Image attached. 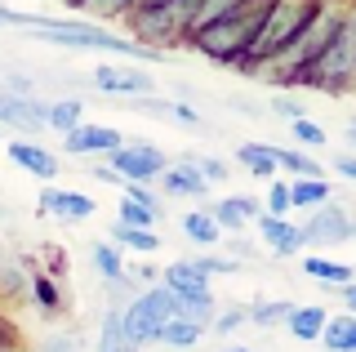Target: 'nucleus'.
Masks as SVG:
<instances>
[{
	"instance_id": "35",
	"label": "nucleus",
	"mask_w": 356,
	"mask_h": 352,
	"mask_svg": "<svg viewBox=\"0 0 356 352\" xmlns=\"http://www.w3.org/2000/svg\"><path fill=\"white\" fill-rule=\"evenodd\" d=\"M289 210H294L289 183H285V179H272V183H267V205H263V214H272V218H289Z\"/></svg>"
},
{
	"instance_id": "1",
	"label": "nucleus",
	"mask_w": 356,
	"mask_h": 352,
	"mask_svg": "<svg viewBox=\"0 0 356 352\" xmlns=\"http://www.w3.org/2000/svg\"><path fill=\"white\" fill-rule=\"evenodd\" d=\"M267 9H272V0H241V5L222 9L218 18H209L205 27H196L187 45H192L200 58L218 63V67H236L245 58V49L254 45V36H259Z\"/></svg>"
},
{
	"instance_id": "46",
	"label": "nucleus",
	"mask_w": 356,
	"mask_h": 352,
	"mask_svg": "<svg viewBox=\"0 0 356 352\" xmlns=\"http://www.w3.org/2000/svg\"><path fill=\"white\" fill-rule=\"evenodd\" d=\"M218 352H254V348H245V344H227V348H218Z\"/></svg>"
},
{
	"instance_id": "27",
	"label": "nucleus",
	"mask_w": 356,
	"mask_h": 352,
	"mask_svg": "<svg viewBox=\"0 0 356 352\" xmlns=\"http://www.w3.org/2000/svg\"><path fill=\"white\" fill-rule=\"evenodd\" d=\"M76 125H85V98H54L49 103V129L54 134H72Z\"/></svg>"
},
{
	"instance_id": "7",
	"label": "nucleus",
	"mask_w": 356,
	"mask_h": 352,
	"mask_svg": "<svg viewBox=\"0 0 356 352\" xmlns=\"http://www.w3.org/2000/svg\"><path fill=\"white\" fill-rule=\"evenodd\" d=\"M174 317H183V303H178L174 294L165 290V285H147V290H138L125 307H120L125 344H129V348H147V344H156V335H161V330L170 326Z\"/></svg>"
},
{
	"instance_id": "5",
	"label": "nucleus",
	"mask_w": 356,
	"mask_h": 352,
	"mask_svg": "<svg viewBox=\"0 0 356 352\" xmlns=\"http://www.w3.org/2000/svg\"><path fill=\"white\" fill-rule=\"evenodd\" d=\"M196 14H200V0H161V5H138L129 14L134 23V40L143 49H170V45H187L192 40V27H196Z\"/></svg>"
},
{
	"instance_id": "37",
	"label": "nucleus",
	"mask_w": 356,
	"mask_h": 352,
	"mask_svg": "<svg viewBox=\"0 0 356 352\" xmlns=\"http://www.w3.org/2000/svg\"><path fill=\"white\" fill-rule=\"evenodd\" d=\"M241 326H250V307H227L222 317H214V321H209V330H214V335H232V330H241Z\"/></svg>"
},
{
	"instance_id": "44",
	"label": "nucleus",
	"mask_w": 356,
	"mask_h": 352,
	"mask_svg": "<svg viewBox=\"0 0 356 352\" xmlns=\"http://www.w3.org/2000/svg\"><path fill=\"white\" fill-rule=\"evenodd\" d=\"M343 303H348V312L356 317V281H352V285H343Z\"/></svg>"
},
{
	"instance_id": "18",
	"label": "nucleus",
	"mask_w": 356,
	"mask_h": 352,
	"mask_svg": "<svg viewBox=\"0 0 356 352\" xmlns=\"http://www.w3.org/2000/svg\"><path fill=\"white\" fill-rule=\"evenodd\" d=\"M325 321H330V307H321V303H294L285 330L298 339V344H316L321 330H325Z\"/></svg>"
},
{
	"instance_id": "49",
	"label": "nucleus",
	"mask_w": 356,
	"mask_h": 352,
	"mask_svg": "<svg viewBox=\"0 0 356 352\" xmlns=\"http://www.w3.org/2000/svg\"><path fill=\"white\" fill-rule=\"evenodd\" d=\"M120 352H138V348H120Z\"/></svg>"
},
{
	"instance_id": "3",
	"label": "nucleus",
	"mask_w": 356,
	"mask_h": 352,
	"mask_svg": "<svg viewBox=\"0 0 356 352\" xmlns=\"http://www.w3.org/2000/svg\"><path fill=\"white\" fill-rule=\"evenodd\" d=\"M0 23H22L36 40H49V45H63V49H98V54H116V58H152V49H143L134 36H116L107 27H94V23H49V18H36V14H18V9L5 5Z\"/></svg>"
},
{
	"instance_id": "25",
	"label": "nucleus",
	"mask_w": 356,
	"mask_h": 352,
	"mask_svg": "<svg viewBox=\"0 0 356 352\" xmlns=\"http://www.w3.org/2000/svg\"><path fill=\"white\" fill-rule=\"evenodd\" d=\"M205 335H209V326L192 321V317H174V321L156 335V344H165V348H196Z\"/></svg>"
},
{
	"instance_id": "29",
	"label": "nucleus",
	"mask_w": 356,
	"mask_h": 352,
	"mask_svg": "<svg viewBox=\"0 0 356 352\" xmlns=\"http://www.w3.org/2000/svg\"><path fill=\"white\" fill-rule=\"evenodd\" d=\"M289 196H294V210H316V205L330 201V183L325 179H294Z\"/></svg>"
},
{
	"instance_id": "41",
	"label": "nucleus",
	"mask_w": 356,
	"mask_h": 352,
	"mask_svg": "<svg viewBox=\"0 0 356 352\" xmlns=\"http://www.w3.org/2000/svg\"><path fill=\"white\" fill-rule=\"evenodd\" d=\"M0 352H18V330L5 312H0Z\"/></svg>"
},
{
	"instance_id": "9",
	"label": "nucleus",
	"mask_w": 356,
	"mask_h": 352,
	"mask_svg": "<svg viewBox=\"0 0 356 352\" xmlns=\"http://www.w3.org/2000/svg\"><path fill=\"white\" fill-rule=\"evenodd\" d=\"M303 246H343L352 241V214L339 201H325L316 210H307V223H298Z\"/></svg>"
},
{
	"instance_id": "21",
	"label": "nucleus",
	"mask_w": 356,
	"mask_h": 352,
	"mask_svg": "<svg viewBox=\"0 0 356 352\" xmlns=\"http://www.w3.org/2000/svg\"><path fill=\"white\" fill-rule=\"evenodd\" d=\"M303 272L312 281H321V285H339V290L356 281V268H348V263H339V259H325V255H307Z\"/></svg>"
},
{
	"instance_id": "8",
	"label": "nucleus",
	"mask_w": 356,
	"mask_h": 352,
	"mask_svg": "<svg viewBox=\"0 0 356 352\" xmlns=\"http://www.w3.org/2000/svg\"><path fill=\"white\" fill-rule=\"evenodd\" d=\"M107 165H111V170H116L125 183H147V188H152V183L165 174L170 157H165L156 143H120V147L107 157Z\"/></svg>"
},
{
	"instance_id": "24",
	"label": "nucleus",
	"mask_w": 356,
	"mask_h": 352,
	"mask_svg": "<svg viewBox=\"0 0 356 352\" xmlns=\"http://www.w3.org/2000/svg\"><path fill=\"white\" fill-rule=\"evenodd\" d=\"M111 246L129 250V255H156V250H161V232H156V227H125V223H116V227H111Z\"/></svg>"
},
{
	"instance_id": "34",
	"label": "nucleus",
	"mask_w": 356,
	"mask_h": 352,
	"mask_svg": "<svg viewBox=\"0 0 356 352\" xmlns=\"http://www.w3.org/2000/svg\"><path fill=\"white\" fill-rule=\"evenodd\" d=\"M183 161L192 165V170H196L205 183H227V179H232V170H227V161H222V157H200V152H187Z\"/></svg>"
},
{
	"instance_id": "10",
	"label": "nucleus",
	"mask_w": 356,
	"mask_h": 352,
	"mask_svg": "<svg viewBox=\"0 0 356 352\" xmlns=\"http://www.w3.org/2000/svg\"><path fill=\"white\" fill-rule=\"evenodd\" d=\"M116 223H125V227H156V223H161V196H156L147 183H125V188H120Z\"/></svg>"
},
{
	"instance_id": "14",
	"label": "nucleus",
	"mask_w": 356,
	"mask_h": 352,
	"mask_svg": "<svg viewBox=\"0 0 356 352\" xmlns=\"http://www.w3.org/2000/svg\"><path fill=\"white\" fill-rule=\"evenodd\" d=\"M0 125H14L22 134L49 129V103H36L31 94H5L0 90Z\"/></svg>"
},
{
	"instance_id": "6",
	"label": "nucleus",
	"mask_w": 356,
	"mask_h": 352,
	"mask_svg": "<svg viewBox=\"0 0 356 352\" xmlns=\"http://www.w3.org/2000/svg\"><path fill=\"white\" fill-rule=\"evenodd\" d=\"M307 90H325V94H348L356 85V5L343 14V23L334 27L330 45L321 49L316 67L307 72Z\"/></svg>"
},
{
	"instance_id": "19",
	"label": "nucleus",
	"mask_w": 356,
	"mask_h": 352,
	"mask_svg": "<svg viewBox=\"0 0 356 352\" xmlns=\"http://www.w3.org/2000/svg\"><path fill=\"white\" fill-rule=\"evenodd\" d=\"M89 259H94L98 277H103L107 285H125V281H129V268H125V250H120V246H111L107 237L89 246Z\"/></svg>"
},
{
	"instance_id": "47",
	"label": "nucleus",
	"mask_w": 356,
	"mask_h": 352,
	"mask_svg": "<svg viewBox=\"0 0 356 352\" xmlns=\"http://www.w3.org/2000/svg\"><path fill=\"white\" fill-rule=\"evenodd\" d=\"M352 241H356V218H352Z\"/></svg>"
},
{
	"instance_id": "22",
	"label": "nucleus",
	"mask_w": 356,
	"mask_h": 352,
	"mask_svg": "<svg viewBox=\"0 0 356 352\" xmlns=\"http://www.w3.org/2000/svg\"><path fill=\"white\" fill-rule=\"evenodd\" d=\"M236 165L250 170L254 179H267V183L281 174V170H276V152L267 147V143H241V147H236Z\"/></svg>"
},
{
	"instance_id": "39",
	"label": "nucleus",
	"mask_w": 356,
	"mask_h": 352,
	"mask_svg": "<svg viewBox=\"0 0 356 352\" xmlns=\"http://www.w3.org/2000/svg\"><path fill=\"white\" fill-rule=\"evenodd\" d=\"M36 352H81V344H76V335H44Z\"/></svg>"
},
{
	"instance_id": "42",
	"label": "nucleus",
	"mask_w": 356,
	"mask_h": 352,
	"mask_svg": "<svg viewBox=\"0 0 356 352\" xmlns=\"http://www.w3.org/2000/svg\"><path fill=\"white\" fill-rule=\"evenodd\" d=\"M89 174H94V179L98 183H111V188H125V179H120V174L116 170H111V165L103 161V165H94V170H89Z\"/></svg>"
},
{
	"instance_id": "26",
	"label": "nucleus",
	"mask_w": 356,
	"mask_h": 352,
	"mask_svg": "<svg viewBox=\"0 0 356 352\" xmlns=\"http://www.w3.org/2000/svg\"><path fill=\"white\" fill-rule=\"evenodd\" d=\"M183 237H187V241H196L200 250H218V246H222V232H218L214 218H209V210H192V214H183Z\"/></svg>"
},
{
	"instance_id": "40",
	"label": "nucleus",
	"mask_w": 356,
	"mask_h": 352,
	"mask_svg": "<svg viewBox=\"0 0 356 352\" xmlns=\"http://www.w3.org/2000/svg\"><path fill=\"white\" fill-rule=\"evenodd\" d=\"M267 107H272L276 116H285V120H298V116H307L303 107H298L294 98H285V94H276V98H272V103H267Z\"/></svg>"
},
{
	"instance_id": "30",
	"label": "nucleus",
	"mask_w": 356,
	"mask_h": 352,
	"mask_svg": "<svg viewBox=\"0 0 356 352\" xmlns=\"http://www.w3.org/2000/svg\"><path fill=\"white\" fill-rule=\"evenodd\" d=\"M289 312H294V303H289V299H263V303H254V307H250V326H259V330H276V326H285V321H289Z\"/></svg>"
},
{
	"instance_id": "48",
	"label": "nucleus",
	"mask_w": 356,
	"mask_h": 352,
	"mask_svg": "<svg viewBox=\"0 0 356 352\" xmlns=\"http://www.w3.org/2000/svg\"><path fill=\"white\" fill-rule=\"evenodd\" d=\"M0 129H5V125H0ZM0 147H5V134H0Z\"/></svg>"
},
{
	"instance_id": "33",
	"label": "nucleus",
	"mask_w": 356,
	"mask_h": 352,
	"mask_svg": "<svg viewBox=\"0 0 356 352\" xmlns=\"http://www.w3.org/2000/svg\"><path fill=\"white\" fill-rule=\"evenodd\" d=\"M27 290H31V299H36L40 307H44V317H54V312H58V285H54L49 281V272H31V277H27Z\"/></svg>"
},
{
	"instance_id": "32",
	"label": "nucleus",
	"mask_w": 356,
	"mask_h": 352,
	"mask_svg": "<svg viewBox=\"0 0 356 352\" xmlns=\"http://www.w3.org/2000/svg\"><path fill=\"white\" fill-rule=\"evenodd\" d=\"M120 348H129V344H125V326H120V307H107L103 330H98V348H94V352H120Z\"/></svg>"
},
{
	"instance_id": "11",
	"label": "nucleus",
	"mask_w": 356,
	"mask_h": 352,
	"mask_svg": "<svg viewBox=\"0 0 356 352\" xmlns=\"http://www.w3.org/2000/svg\"><path fill=\"white\" fill-rule=\"evenodd\" d=\"M94 85L111 98H129V94H152L156 81L143 67H125V63H98L94 67Z\"/></svg>"
},
{
	"instance_id": "2",
	"label": "nucleus",
	"mask_w": 356,
	"mask_h": 352,
	"mask_svg": "<svg viewBox=\"0 0 356 352\" xmlns=\"http://www.w3.org/2000/svg\"><path fill=\"white\" fill-rule=\"evenodd\" d=\"M343 14H348V9H343L339 0H321L316 14L307 18V27L298 31V36L289 40V45H285V49H281V54H276V58L259 72V81L276 85V90H281V85H303V81H307V72L316 67L321 49L330 45L334 27L343 23Z\"/></svg>"
},
{
	"instance_id": "20",
	"label": "nucleus",
	"mask_w": 356,
	"mask_h": 352,
	"mask_svg": "<svg viewBox=\"0 0 356 352\" xmlns=\"http://www.w3.org/2000/svg\"><path fill=\"white\" fill-rule=\"evenodd\" d=\"M156 183H161L170 196H205V192H209V183L200 179V174H196L187 161H170V165H165V174H161Z\"/></svg>"
},
{
	"instance_id": "38",
	"label": "nucleus",
	"mask_w": 356,
	"mask_h": 352,
	"mask_svg": "<svg viewBox=\"0 0 356 352\" xmlns=\"http://www.w3.org/2000/svg\"><path fill=\"white\" fill-rule=\"evenodd\" d=\"M196 268L205 272V277H232V272L241 268V259H222V255H200Z\"/></svg>"
},
{
	"instance_id": "23",
	"label": "nucleus",
	"mask_w": 356,
	"mask_h": 352,
	"mask_svg": "<svg viewBox=\"0 0 356 352\" xmlns=\"http://www.w3.org/2000/svg\"><path fill=\"white\" fill-rule=\"evenodd\" d=\"M316 344L325 348V352H356V317H352V312H343V317H330Z\"/></svg>"
},
{
	"instance_id": "43",
	"label": "nucleus",
	"mask_w": 356,
	"mask_h": 352,
	"mask_svg": "<svg viewBox=\"0 0 356 352\" xmlns=\"http://www.w3.org/2000/svg\"><path fill=\"white\" fill-rule=\"evenodd\" d=\"M334 170H339L348 183H356V152H343V157L334 161Z\"/></svg>"
},
{
	"instance_id": "31",
	"label": "nucleus",
	"mask_w": 356,
	"mask_h": 352,
	"mask_svg": "<svg viewBox=\"0 0 356 352\" xmlns=\"http://www.w3.org/2000/svg\"><path fill=\"white\" fill-rule=\"evenodd\" d=\"M289 134H294V143L303 152H316V147H325L330 134L321 129V120H312V116H298V120H289Z\"/></svg>"
},
{
	"instance_id": "28",
	"label": "nucleus",
	"mask_w": 356,
	"mask_h": 352,
	"mask_svg": "<svg viewBox=\"0 0 356 352\" xmlns=\"http://www.w3.org/2000/svg\"><path fill=\"white\" fill-rule=\"evenodd\" d=\"M272 152H276V170L294 174V179H325L321 161H312L307 152H298V147H272Z\"/></svg>"
},
{
	"instance_id": "4",
	"label": "nucleus",
	"mask_w": 356,
	"mask_h": 352,
	"mask_svg": "<svg viewBox=\"0 0 356 352\" xmlns=\"http://www.w3.org/2000/svg\"><path fill=\"white\" fill-rule=\"evenodd\" d=\"M316 5H321V0H272V9H267L259 36H254V45L245 49V58L236 63V72L259 76L267 63H272L276 54H281L289 40H294L298 31L307 27V18L316 14Z\"/></svg>"
},
{
	"instance_id": "13",
	"label": "nucleus",
	"mask_w": 356,
	"mask_h": 352,
	"mask_svg": "<svg viewBox=\"0 0 356 352\" xmlns=\"http://www.w3.org/2000/svg\"><path fill=\"white\" fill-rule=\"evenodd\" d=\"M5 152H9V161H14L22 174H31V179H40V183H54L63 174L58 157H54L44 143H36V138H14V143H5Z\"/></svg>"
},
{
	"instance_id": "15",
	"label": "nucleus",
	"mask_w": 356,
	"mask_h": 352,
	"mask_svg": "<svg viewBox=\"0 0 356 352\" xmlns=\"http://www.w3.org/2000/svg\"><path fill=\"white\" fill-rule=\"evenodd\" d=\"M120 143H125V138H120V129L94 125V120H85V125L72 129V134H63V147L72 152V157H111Z\"/></svg>"
},
{
	"instance_id": "17",
	"label": "nucleus",
	"mask_w": 356,
	"mask_h": 352,
	"mask_svg": "<svg viewBox=\"0 0 356 352\" xmlns=\"http://www.w3.org/2000/svg\"><path fill=\"white\" fill-rule=\"evenodd\" d=\"M205 210L218 223V232H241V227L259 223V214H263L254 196H227V201H214V205H205Z\"/></svg>"
},
{
	"instance_id": "45",
	"label": "nucleus",
	"mask_w": 356,
	"mask_h": 352,
	"mask_svg": "<svg viewBox=\"0 0 356 352\" xmlns=\"http://www.w3.org/2000/svg\"><path fill=\"white\" fill-rule=\"evenodd\" d=\"M348 147L356 152V120H352V125H348Z\"/></svg>"
},
{
	"instance_id": "16",
	"label": "nucleus",
	"mask_w": 356,
	"mask_h": 352,
	"mask_svg": "<svg viewBox=\"0 0 356 352\" xmlns=\"http://www.w3.org/2000/svg\"><path fill=\"white\" fill-rule=\"evenodd\" d=\"M259 237L276 259H294L298 250H303V232H298V223H289V218L259 214Z\"/></svg>"
},
{
	"instance_id": "12",
	"label": "nucleus",
	"mask_w": 356,
	"mask_h": 352,
	"mask_svg": "<svg viewBox=\"0 0 356 352\" xmlns=\"http://www.w3.org/2000/svg\"><path fill=\"white\" fill-rule=\"evenodd\" d=\"M40 210L44 214H54L58 223H85V218H94L98 214V201L89 192H76V188H44L40 192Z\"/></svg>"
},
{
	"instance_id": "36",
	"label": "nucleus",
	"mask_w": 356,
	"mask_h": 352,
	"mask_svg": "<svg viewBox=\"0 0 356 352\" xmlns=\"http://www.w3.org/2000/svg\"><path fill=\"white\" fill-rule=\"evenodd\" d=\"M138 5L143 0H89V14H98V18H129Z\"/></svg>"
}]
</instances>
